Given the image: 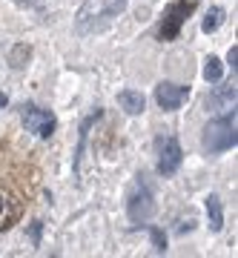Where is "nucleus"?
<instances>
[{"mask_svg": "<svg viewBox=\"0 0 238 258\" xmlns=\"http://www.w3.org/2000/svg\"><path fill=\"white\" fill-rule=\"evenodd\" d=\"M29 57H32V46H26V43H18V46L9 52V63L15 66V69H23V66L29 63Z\"/></svg>", "mask_w": 238, "mask_h": 258, "instance_id": "obj_10", "label": "nucleus"}, {"mask_svg": "<svg viewBox=\"0 0 238 258\" xmlns=\"http://www.w3.org/2000/svg\"><path fill=\"white\" fill-rule=\"evenodd\" d=\"M40 232H43V224L35 221V224H32V230H29V235H32V241H35V244H40Z\"/></svg>", "mask_w": 238, "mask_h": 258, "instance_id": "obj_14", "label": "nucleus"}, {"mask_svg": "<svg viewBox=\"0 0 238 258\" xmlns=\"http://www.w3.org/2000/svg\"><path fill=\"white\" fill-rule=\"evenodd\" d=\"M18 218H20V201H15L6 192H0V232L9 230L12 224H18Z\"/></svg>", "mask_w": 238, "mask_h": 258, "instance_id": "obj_7", "label": "nucleus"}, {"mask_svg": "<svg viewBox=\"0 0 238 258\" xmlns=\"http://www.w3.org/2000/svg\"><path fill=\"white\" fill-rule=\"evenodd\" d=\"M207 221H210V230L212 232L224 230V210H221L218 195H210V198H207Z\"/></svg>", "mask_w": 238, "mask_h": 258, "instance_id": "obj_9", "label": "nucleus"}, {"mask_svg": "<svg viewBox=\"0 0 238 258\" xmlns=\"http://www.w3.org/2000/svg\"><path fill=\"white\" fill-rule=\"evenodd\" d=\"M149 235H152V244H155L158 252H164V249H166V235H164V230L152 227V230H149Z\"/></svg>", "mask_w": 238, "mask_h": 258, "instance_id": "obj_13", "label": "nucleus"}, {"mask_svg": "<svg viewBox=\"0 0 238 258\" xmlns=\"http://www.w3.org/2000/svg\"><path fill=\"white\" fill-rule=\"evenodd\" d=\"M190 98V86H181V83H169V81H161L155 86V101L164 112H175L184 101Z\"/></svg>", "mask_w": 238, "mask_h": 258, "instance_id": "obj_4", "label": "nucleus"}, {"mask_svg": "<svg viewBox=\"0 0 238 258\" xmlns=\"http://www.w3.org/2000/svg\"><path fill=\"white\" fill-rule=\"evenodd\" d=\"M224 23V9L221 6H212L210 12H207V18H204V23H201V29L210 35V32H215V29Z\"/></svg>", "mask_w": 238, "mask_h": 258, "instance_id": "obj_11", "label": "nucleus"}, {"mask_svg": "<svg viewBox=\"0 0 238 258\" xmlns=\"http://www.w3.org/2000/svg\"><path fill=\"white\" fill-rule=\"evenodd\" d=\"M118 103L127 115H141L147 101H144V95L135 92V89H124V92H118Z\"/></svg>", "mask_w": 238, "mask_h": 258, "instance_id": "obj_8", "label": "nucleus"}, {"mask_svg": "<svg viewBox=\"0 0 238 258\" xmlns=\"http://www.w3.org/2000/svg\"><path fill=\"white\" fill-rule=\"evenodd\" d=\"M152 210H155L152 195H149L147 189H138V192L132 195V201H129V218H132V224H144L149 215H152Z\"/></svg>", "mask_w": 238, "mask_h": 258, "instance_id": "obj_6", "label": "nucleus"}, {"mask_svg": "<svg viewBox=\"0 0 238 258\" xmlns=\"http://www.w3.org/2000/svg\"><path fill=\"white\" fill-rule=\"evenodd\" d=\"M23 126H26L29 132H35L37 138H49V135L55 132L57 120H55V115H52L49 109L29 103V106H23Z\"/></svg>", "mask_w": 238, "mask_h": 258, "instance_id": "obj_3", "label": "nucleus"}, {"mask_svg": "<svg viewBox=\"0 0 238 258\" xmlns=\"http://www.w3.org/2000/svg\"><path fill=\"white\" fill-rule=\"evenodd\" d=\"M6 103H9V98H6V92H0V109H6Z\"/></svg>", "mask_w": 238, "mask_h": 258, "instance_id": "obj_16", "label": "nucleus"}, {"mask_svg": "<svg viewBox=\"0 0 238 258\" xmlns=\"http://www.w3.org/2000/svg\"><path fill=\"white\" fill-rule=\"evenodd\" d=\"M221 72H224L221 60L215 55H210V57H207V63H204V78H207L210 83H215V81H221Z\"/></svg>", "mask_w": 238, "mask_h": 258, "instance_id": "obj_12", "label": "nucleus"}, {"mask_svg": "<svg viewBox=\"0 0 238 258\" xmlns=\"http://www.w3.org/2000/svg\"><path fill=\"white\" fill-rule=\"evenodd\" d=\"M235 60H238V49H235V46H232V49H229V55H227V63H229V66H232V72H235V66H238V63H235Z\"/></svg>", "mask_w": 238, "mask_h": 258, "instance_id": "obj_15", "label": "nucleus"}, {"mask_svg": "<svg viewBox=\"0 0 238 258\" xmlns=\"http://www.w3.org/2000/svg\"><path fill=\"white\" fill-rule=\"evenodd\" d=\"M235 112L224 115L218 120H210V126L204 129V149L207 152H224V149L235 147Z\"/></svg>", "mask_w": 238, "mask_h": 258, "instance_id": "obj_1", "label": "nucleus"}, {"mask_svg": "<svg viewBox=\"0 0 238 258\" xmlns=\"http://www.w3.org/2000/svg\"><path fill=\"white\" fill-rule=\"evenodd\" d=\"M181 144L175 138H164V141H158V172L161 175H172L175 169L181 166Z\"/></svg>", "mask_w": 238, "mask_h": 258, "instance_id": "obj_5", "label": "nucleus"}, {"mask_svg": "<svg viewBox=\"0 0 238 258\" xmlns=\"http://www.w3.org/2000/svg\"><path fill=\"white\" fill-rule=\"evenodd\" d=\"M193 12H195V0H175V3H169L164 12V20L158 26V40H175L181 35L184 20L190 18Z\"/></svg>", "mask_w": 238, "mask_h": 258, "instance_id": "obj_2", "label": "nucleus"}]
</instances>
